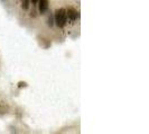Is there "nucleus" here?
<instances>
[{"label": "nucleus", "instance_id": "nucleus-1", "mask_svg": "<svg viewBox=\"0 0 149 134\" xmlns=\"http://www.w3.org/2000/svg\"><path fill=\"white\" fill-rule=\"evenodd\" d=\"M54 19H55V23L57 27L63 28L65 27L67 21V16H66V10L64 8H60L55 11V15H54Z\"/></svg>", "mask_w": 149, "mask_h": 134}, {"label": "nucleus", "instance_id": "nucleus-2", "mask_svg": "<svg viewBox=\"0 0 149 134\" xmlns=\"http://www.w3.org/2000/svg\"><path fill=\"white\" fill-rule=\"evenodd\" d=\"M66 16H67V18H68L71 21H75L77 18H80L79 12L75 10L74 8H68V9L66 10Z\"/></svg>", "mask_w": 149, "mask_h": 134}, {"label": "nucleus", "instance_id": "nucleus-3", "mask_svg": "<svg viewBox=\"0 0 149 134\" xmlns=\"http://www.w3.org/2000/svg\"><path fill=\"white\" fill-rule=\"evenodd\" d=\"M38 9L40 14H45L48 9V0H38Z\"/></svg>", "mask_w": 149, "mask_h": 134}, {"label": "nucleus", "instance_id": "nucleus-4", "mask_svg": "<svg viewBox=\"0 0 149 134\" xmlns=\"http://www.w3.org/2000/svg\"><path fill=\"white\" fill-rule=\"evenodd\" d=\"M22 7L24 10H27V9L29 8V0H22Z\"/></svg>", "mask_w": 149, "mask_h": 134}, {"label": "nucleus", "instance_id": "nucleus-5", "mask_svg": "<svg viewBox=\"0 0 149 134\" xmlns=\"http://www.w3.org/2000/svg\"><path fill=\"white\" fill-rule=\"evenodd\" d=\"M47 25H48L49 27H53V26H54V19H53V16L52 15L48 17V20H47Z\"/></svg>", "mask_w": 149, "mask_h": 134}, {"label": "nucleus", "instance_id": "nucleus-6", "mask_svg": "<svg viewBox=\"0 0 149 134\" xmlns=\"http://www.w3.org/2000/svg\"><path fill=\"white\" fill-rule=\"evenodd\" d=\"M22 87H27V83L26 82H19L18 83V88H22Z\"/></svg>", "mask_w": 149, "mask_h": 134}, {"label": "nucleus", "instance_id": "nucleus-7", "mask_svg": "<svg viewBox=\"0 0 149 134\" xmlns=\"http://www.w3.org/2000/svg\"><path fill=\"white\" fill-rule=\"evenodd\" d=\"M30 1L33 2V5H36V3L38 2V0H30Z\"/></svg>", "mask_w": 149, "mask_h": 134}]
</instances>
